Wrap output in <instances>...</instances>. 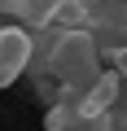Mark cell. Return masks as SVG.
I'll list each match as a JSON object with an SVG mask.
<instances>
[{
  "instance_id": "obj_2",
  "label": "cell",
  "mask_w": 127,
  "mask_h": 131,
  "mask_svg": "<svg viewBox=\"0 0 127 131\" xmlns=\"http://www.w3.org/2000/svg\"><path fill=\"white\" fill-rule=\"evenodd\" d=\"M35 52V39L26 26H0V88H9Z\"/></svg>"
},
{
  "instance_id": "obj_1",
  "label": "cell",
  "mask_w": 127,
  "mask_h": 131,
  "mask_svg": "<svg viewBox=\"0 0 127 131\" xmlns=\"http://www.w3.org/2000/svg\"><path fill=\"white\" fill-rule=\"evenodd\" d=\"M53 74L61 79V88L75 92V96L88 92L92 79H96V48H92V39L79 35V31H70L66 39L53 48Z\"/></svg>"
}]
</instances>
